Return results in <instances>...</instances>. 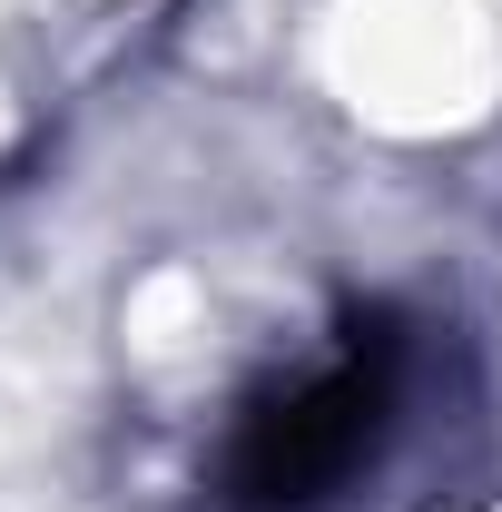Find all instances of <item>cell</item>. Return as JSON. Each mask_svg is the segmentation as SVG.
Segmentation results:
<instances>
[{"instance_id":"6da1fadb","label":"cell","mask_w":502,"mask_h":512,"mask_svg":"<svg viewBox=\"0 0 502 512\" xmlns=\"http://www.w3.org/2000/svg\"><path fill=\"white\" fill-rule=\"evenodd\" d=\"M404 394H414L404 306H345L335 345L315 365L266 375L227 414V434L207 453V503L217 512H335L394 453Z\"/></svg>"}]
</instances>
